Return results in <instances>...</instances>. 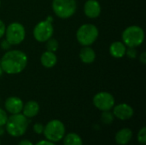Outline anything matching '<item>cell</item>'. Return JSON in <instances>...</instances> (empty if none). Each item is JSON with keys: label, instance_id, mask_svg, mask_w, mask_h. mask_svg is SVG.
<instances>
[{"label": "cell", "instance_id": "cell-33", "mask_svg": "<svg viewBox=\"0 0 146 145\" xmlns=\"http://www.w3.org/2000/svg\"><path fill=\"white\" fill-rule=\"evenodd\" d=\"M0 7H1V0H0Z\"/></svg>", "mask_w": 146, "mask_h": 145}, {"label": "cell", "instance_id": "cell-10", "mask_svg": "<svg viewBox=\"0 0 146 145\" xmlns=\"http://www.w3.org/2000/svg\"><path fill=\"white\" fill-rule=\"evenodd\" d=\"M113 115L115 118L121 121H127L134 115V110L127 103H120L113 107Z\"/></svg>", "mask_w": 146, "mask_h": 145}, {"label": "cell", "instance_id": "cell-15", "mask_svg": "<svg viewBox=\"0 0 146 145\" xmlns=\"http://www.w3.org/2000/svg\"><path fill=\"white\" fill-rule=\"evenodd\" d=\"M127 46L123 42L115 41L110 46V53L115 58H122L126 55Z\"/></svg>", "mask_w": 146, "mask_h": 145}, {"label": "cell", "instance_id": "cell-17", "mask_svg": "<svg viewBox=\"0 0 146 145\" xmlns=\"http://www.w3.org/2000/svg\"><path fill=\"white\" fill-rule=\"evenodd\" d=\"M80 58L85 64H91L96 59V53L90 46H84L80 51Z\"/></svg>", "mask_w": 146, "mask_h": 145}, {"label": "cell", "instance_id": "cell-6", "mask_svg": "<svg viewBox=\"0 0 146 145\" xmlns=\"http://www.w3.org/2000/svg\"><path fill=\"white\" fill-rule=\"evenodd\" d=\"M52 9L59 18L68 19L75 14L77 3L75 0H53Z\"/></svg>", "mask_w": 146, "mask_h": 145}, {"label": "cell", "instance_id": "cell-7", "mask_svg": "<svg viewBox=\"0 0 146 145\" xmlns=\"http://www.w3.org/2000/svg\"><path fill=\"white\" fill-rule=\"evenodd\" d=\"M5 38L11 45L21 44L26 38V30L24 26L19 22L10 23L5 29Z\"/></svg>", "mask_w": 146, "mask_h": 145}, {"label": "cell", "instance_id": "cell-31", "mask_svg": "<svg viewBox=\"0 0 146 145\" xmlns=\"http://www.w3.org/2000/svg\"><path fill=\"white\" fill-rule=\"evenodd\" d=\"M46 21H50V22H52L53 18H52L51 16H48V17H47V19H46Z\"/></svg>", "mask_w": 146, "mask_h": 145}, {"label": "cell", "instance_id": "cell-34", "mask_svg": "<svg viewBox=\"0 0 146 145\" xmlns=\"http://www.w3.org/2000/svg\"><path fill=\"white\" fill-rule=\"evenodd\" d=\"M0 145H1V140H0Z\"/></svg>", "mask_w": 146, "mask_h": 145}, {"label": "cell", "instance_id": "cell-1", "mask_svg": "<svg viewBox=\"0 0 146 145\" xmlns=\"http://www.w3.org/2000/svg\"><path fill=\"white\" fill-rule=\"evenodd\" d=\"M3 71L8 74H18L27 67L28 58L26 53L19 50H8L0 60Z\"/></svg>", "mask_w": 146, "mask_h": 145}, {"label": "cell", "instance_id": "cell-2", "mask_svg": "<svg viewBox=\"0 0 146 145\" xmlns=\"http://www.w3.org/2000/svg\"><path fill=\"white\" fill-rule=\"evenodd\" d=\"M29 126L28 119L23 114H15L9 116L5 124V131L14 138L23 136Z\"/></svg>", "mask_w": 146, "mask_h": 145}, {"label": "cell", "instance_id": "cell-3", "mask_svg": "<svg viewBox=\"0 0 146 145\" xmlns=\"http://www.w3.org/2000/svg\"><path fill=\"white\" fill-rule=\"evenodd\" d=\"M121 38L127 47L137 48L141 45L145 40V32L139 26H130L123 31Z\"/></svg>", "mask_w": 146, "mask_h": 145}, {"label": "cell", "instance_id": "cell-29", "mask_svg": "<svg viewBox=\"0 0 146 145\" xmlns=\"http://www.w3.org/2000/svg\"><path fill=\"white\" fill-rule=\"evenodd\" d=\"M139 61L140 62H142V64H145L146 63V52H142L139 56Z\"/></svg>", "mask_w": 146, "mask_h": 145}, {"label": "cell", "instance_id": "cell-19", "mask_svg": "<svg viewBox=\"0 0 146 145\" xmlns=\"http://www.w3.org/2000/svg\"><path fill=\"white\" fill-rule=\"evenodd\" d=\"M115 120V116L113 115V113L110 110H107V111H102V115H101V121L104 124V125H110L113 123Z\"/></svg>", "mask_w": 146, "mask_h": 145}, {"label": "cell", "instance_id": "cell-11", "mask_svg": "<svg viewBox=\"0 0 146 145\" xmlns=\"http://www.w3.org/2000/svg\"><path fill=\"white\" fill-rule=\"evenodd\" d=\"M23 101L18 97H9L5 100L4 107L8 113L10 115L20 114L23 109Z\"/></svg>", "mask_w": 146, "mask_h": 145}, {"label": "cell", "instance_id": "cell-4", "mask_svg": "<svg viewBox=\"0 0 146 145\" xmlns=\"http://www.w3.org/2000/svg\"><path fill=\"white\" fill-rule=\"evenodd\" d=\"M66 128L62 121L60 120H51L45 126L43 134L45 138L50 142L57 143L64 138Z\"/></svg>", "mask_w": 146, "mask_h": 145}, {"label": "cell", "instance_id": "cell-22", "mask_svg": "<svg viewBox=\"0 0 146 145\" xmlns=\"http://www.w3.org/2000/svg\"><path fill=\"white\" fill-rule=\"evenodd\" d=\"M126 55L131 59H135L138 56V51L135 47H127L126 50Z\"/></svg>", "mask_w": 146, "mask_h": 145}, {"label": "cell", "instance_id": "cell-9", "mask_svg": "<svg viewBox=\"0 0 146 145\" xmlns=\"http://www.w3.org/2000/svg\"><path fill=\"white\" fill-rule=\"evenodd\" d=\"M92 103L98 109L101 111H107L113 109L115 100L111 93L107 91H101L93 97Z\"/></svg>", "mask_w": 146, "mask_h": 145}, {"label": "cell", "instance_id": "cell-8", "mask_svg": "<svg viewBox=\"0 0 146 145\" xmlns=\"http://www.w3.org/2000/svg\"><path fill=\"white\" fill-rule=\"evenodd\" d=\"M54 33V27L52 22H50L46 20L39 21L33 28V37L34 38L40 43L46 42L49 38L52 37Z\"/></svg>", "mask_w": 146, "mask_h": 145}, {"label": "cell", "instance_id": "cell-28", "mask_svg": "<svg viewBox=\"0 0 146 145\" xmlns=\"http://www.w3.org/2000/svg\"><path fill=\"white\" fill-rule=\"evenodd\" d=\"M17 145H34L30 140H28V139H22V140H21L19 143H18V144Z\"/></svg>", "mask_w": 146, "mask_h": 145}, {"label": "cell", "instance_id": "cell-5", "mask_svg": "<svg viewBox=\"0 0 146 145\" xmlns=\"http://www.w3.org/2000/svg\"><path fill=\"white\" fill-rule=\"evenodd\" d=\"M98 29L93 24H83L79 27L76 32L78 42L83 46L92 45L98 38Z\"/></svg>", "mask_w": 146, "mask_h": 145}, {"label": "cell", "instance_id": "cell-24", "mask_svg": "<svg viewBox=\"0 0 146 145\" xmlns=\"http://www.w3.org/2000/svg\"><path fill=\"white\" fill-rule=\"evenodd\" d=\"M33 132L36 133V134H38V135H41L43 134L44 132V126L41 123H35L33 125Z\"/></svg>", "mask_w": 146, "mask_h": 145}, {"label": "cell", "instance_id": "cell-13", "mask_svg": "<svg viewBox=\"0 0 146 145\" xmlns=\"http://www.w3.org/2000/svg\"><path fill=\"white\" fill-rule=\"evenodd\" d=\"M39 109H40L39 104L36 101L30 100L23 105V109L21 112L23 115H25L27 119H31L38 115Z\"/></svg>", "mask_w": 146, "mask_h": 145}, {"label": "cell", "instance_id": "cell-30", "mask_svg": "<svg viewBox=\"0 0 146 145\" xmlns=\"http://www.w3.org/2000/svg\"><path fill=\"white\" fill-rule=\"evenodd\" d=\"M5 127H3V126H0V137L4 135V132H5Z\"/></svg>", "mask_w": 146, "mask_h": 145}, {"label": "cell", "instance_id": "cell-23", "mask_svg": "<svg viewBox=\"0 0 146 145\" xmlns=\"http://www.w3.org/2000/svg\"><path fill=\"white\" fill-rule=\"evenodd\" d=\"M9 115L5 110L0 108V126H5L7 121H8Z\"/></svg>", "mask_w": 146, "mask_h": 145}, {"label": "cell", "instance_id": "cell-21", "mask_svg": "<svg viewBox=\"0 0 146 145\" xmlns=\"http://www.w3.org/2000/svg\"><path fill=\"white\" fill-rule=\"evenodd\" d=\"M137 139L139 144H146V127L143 126L138 132Z\"/></svg>", "mask_w": 146, "mask_h": 145}, {"label": "cell", "instance_id": "cell-14", "mask_svg": "<svg viewBox=\"0 0 146 145\" xmlns=\"http://www.w3.org/2000/svg\"><path fill=\"white\" fill-rule=\"evenodd\" d=\"M133 138V131L130 128H122L119 130L115 136V140L118 145H127Z\"/></svg>", "mask_w": 146, "mask_h": 145}, {"label": "cell", "instance_id": "cell-26", "mask_svg": "<svg viewBox=\"0 0 146 145\" xmlns=\"http://www.w3.org/2000/svg\"><path fill=\"white\" fill-rule=\"evenodd\" d=\"M5 29H6V26H5L4 22L0 19V38H3V36H4Z\"/></svg>", "mask_w": 146, "mask_h": 145}, {"label": "cell", "instance_id": "cell-35", "mask_svg": "<svg viewBox=\"0 0 146 145\" xmlns=\"http://www.w3.org/2000/svg\"><path fill=\"white\" fill-rule=\"evenodd\" d=\"M143 145H145V144H143Z\"/></svg>", "mask_w": 146, "mask_h": 145}, {"label": "cell", "instance_id": "cell-18", "mask_svg": "<svg viewBox=\"0 0 146 145\" xmlns=\"http://www.w3.org/2000/svg\"><path fill=\"white\" fill-rule=\"evenodd\" d=\"M62 139H63V145H83L81 137L75 132H70L65 134Z\"/></svg>", "mask_w": 146, "mask_h": 145}, {"label": "cell", "instance_id": "cell-16", "mask_svg": "<svg viewBox=\"0 0 146 145\" xmlns=\"http://www.w3.org/2000/svg\"><path fill=\"white\" fill-rule=\"evenodd\" d=\"M40 62L42 66H44L46 68H53L56 62H57V57L55 54V52L50 51H44L40 57Z\"/></svg>", "mask_w": 146, "mask_h": 145}, {"label": "cell", "instance_id": "cell-32", "mask_svg": "<svg viewBox=\"0 0 146 145\" xmlns=\"http://www.w3.org/2000/svg\"><path fill=\"white\" fill-rule=\"evenodd\" d=\"M3 68H2V66H1V62H0V77L3 75Z\"/></svg>", "mask_w": 146, "mask_h": 145}, {"label": "cell", "instance_id": "cell-20", "mask_svg": "<svg viewBox=\"0 0 146 145\" xmlns=\"http://www.w3.org/2000/svg\"><path fill=\"white\" fill-rule=\"evenodd\" d=\"M46 50L50 52H56L58 49V42L52 37L46 41Z\"/></svg>", "mask_w": 146, "mask_h": 145}, {"label": "cell", "instance_id": "cell-25", "mask_svg": "<svg viewBox=\"0 0 146 145\" xmlns=\"http://www.w3.org/2000/svg\"><path fill=\"white\" fill-rule=\"evenodd\" d=\"M0 46H1V48H2V50H10V48H11V44L9 43V41L6 39V38H4V39H3L2 41H1V43H0Z\"/></svg>", "mask_w": 146, "mask_h": 145}, {"label": "cell", "instance_id": "cell-12", "mask_svg": "<svg viewBox=\"0 0 146 145\" xmlns=\"http://www.w3.org/2000/svg\"><path fill=\"white\" fill-rule=\"evenodd\" d=\"M84 13L88 18H98L101 14V5L98 1L87 0L84 5Z\"/></svg>", "mask_w": 146, "mask_h": 145}, {"label": "cell", "instance_id": "cell-27", "mask_svg": "<svg viewBox=\"0 0 146 145\" xmlns=\"http://www.w3.org/2000/svg\"><path fill=\"white\" fill-rule=\"evenodd\" d=\"M35 145H56V144H55V143L50 142V141H49V140L45 139V140H40V141H38V143H37Z\"/></svg>", "mask_w": 146, "mask_h": 145}]
</instances>
